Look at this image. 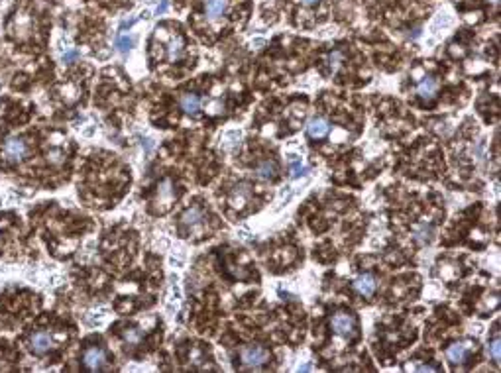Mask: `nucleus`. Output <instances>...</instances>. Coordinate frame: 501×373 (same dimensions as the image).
<instances>
[{
	"mask_svg": "<svg viewBox=\"0 0 501 373\" xmlns=\"http://www.w3.org/2000/svg\"><path fill=\"white\" fill-rule=\"evenodd\" d=\"M330 328L340 338L352 340V338H356V334H358V322H356V317H354L352 312L340 310V312L332 314V318H330Z\"/></svg>",
	"mask_w": 501,
	"mask_h": 373,
	"instance_id": "nucleus-1",
	"label": "nucleus"
},
{
	"mask_svg": "<svg viewBox=\"0 0 501 373\" xmlns=\"http://www.w3.org/2000/svg\"><path fill=\"white\" fill-rule=\"evenodd\" d=\"M240 359L246 367H261L270 361V352L261 346H244L240 352Z\"/></svg>",
	"mask_w": 501,
	"mask_h": 373,
	"instance_id": "nucleus-2",
	"label": "nucleus"
},
{
	"mask_svg": "<svg viewBox=\"0 0 501 373\" xmlns=\"http://www.w3.org/2000/svg\"><path fill=\"white\" fill-rule=\"evenodd\" d=\"M107 365V352L100 346H91L83 352V367L87 371H100Z\"/></svg>",
	"mask_w": 501,
	"mask_h": 373,
	"instance_id": "nucleus-3",
	"label": "nucleus"
},
{
	"mask_svg": "<svg viewBox=\"0 0 501 373\" xmlns=\"http://www.w3.org/2000/svg\"><path fill=\"white\" fill-rule=\"evenodd\" d=\"M2 155L4 159L12 161V163H20L24 161L28 155V144L22 138H10L4 141L2 146Z\"/></svg>",
	"mask_w": 501,
	"mask_h": 373,
	"instance_id": "nucleus-4",
	"label": "nucleus"
},
{
	"mask_svg": "<svg viewBox=\"0 0 501 373\" xmlns=\"http://www.w3.org/2000/svg\"><path fill=\"white\" fill-rule=\"evenodd\" d=\"M30 352L32 354H36V356H45L51 348H54V338H51V334L45 330H40V332H34L32 336H30Z\"/></svg>",
	"mask_w": 501,
	"mask_h": 373,
	"instance_id": "nucleus-5",
	"label": "nucleus"
},
{
	"mask_svg": "<svg viewBox=\"0 0 501 373\" xmlns=\"http://www.w3.org/2000/svg\"><path fill=\"white\" fill-rule=\"evenodd\" d=\"M472 350H474L472 342H454L446 348V359L450 363H464Z\"/></svg>",
	"mask_w": 501,
	"mask_h": 373,
	"instance_id": "nucleus-6",
	"label": "nucleus"
},
{
	"mask_svg": "<svg viewBox=\"0 0 501 373\" xmlns=\"http://www.w3.org/2000/svg\"><path fill=\"white\" fill-rule=\"evenodd\" d=\"M328 132H330V122H328L326 118H323V116L312 118L311 122L307 124V134H309V138H312V139L326 138Z\"/></svg>",
	"mask_w": 501,
	"mask_h": 373,
	"instance_id": "nucleus-7",
	"label": "nucleus"
},
{
	"mask_svg": "<svg viewBox=\"0 0 501 373\" xmlns=\"http://www.w3.org/2000/svg\"><path fill=\"white\" fill-rule=\"evenodd\" d=\"M376 287H378L376 277L370 275V273H364V275H360L354 279V291H356L358 295H362V297H372V295L376 293Z\"/></svg>",
	"mask_w": 501,
	"mask_h": 373,
	"instance_id": "nucleus-8",
	"label": "nucleus"
},
{
	"mask_svg": "<svg viewBox=\"0 0 501 373\" xmlns=\"http://www.w3.org/2000/svg\"><path fill=\"white\" fill-rule=\"evenodd\" d=\"M256 177L261 181H273L277 177V163L273 159H263L256 165Z\"/></svg>",
	"mask_w": 501,
	"mask_h": 373,
	"instance_id": "nucleus-9",
	"label": "nucleus"
},
{
	"mask_svg": "<svg viewBox=\"0 0 501 373\" xmlns=\"http://www.w3.org/2000/svg\"><path fill=\"white\" fill-rule=\"evenodd\" d=\"M228 10V0H204V14L208 20H218Z\"/></svg>",
	"mask_w": 501,
	"mask_h": 373,
	"instance_id": "nucleus-10",
	"label": "nucleus"
},
{
	"mask_svg": "<svg viewBox=\"0 0 501 373\" xmlns=\"http://www.w3.org/2000/svg\"><path fill=\"white\" fill-rule=\"evenodd\" d=\"M436 91H438V83L433 77H425L419 84H417V95L423 100H433L436 97Z\"/></svg>",
	"mask_w": 501,
	"mask_h": 373,
	"instance_id": "nucleus-11",
	"label": "nucleus"
},
{
	"mask_svg": "<svg viewBox=\"0 0 501 373\" xmlns=\"http://www.w3.org/2000/svg\"><path fill=\"white\" fill-rule=\"evenodd\" d=\"M250 198V185L248 183H240L234 187V191L230 194V205L234 208H242Z\"/></svg>",
	"mask_w": 501,
	"mask_h": 373,
	"instance_id": "nucleus-12",
	"label": "nucleus"
},
{
	"mask_svg": "<svg viewBox=\"0 0 501 373\" xmlns=\"http://www.w3.org/2000/svg\"><path fill=\"white\" fill-rule=\"evenodd\" d=\"M179 106H181V110L185 112L187 116H197L199 110H201V98L197 97V95H183L181 100H179Z\"/></svg>",
	"mask_w": 501,
	"mask_h": 373,
	"instance_id": "nucleus-13",
	"label": "nucleus"
},
{
	"mask_svg": "<svg viewBox=\"0 0 501 373\" xmlns=\"http://www.w3.org/2000/svg\"><path fill=\"white\" fill-rule=\"evenodd\" d=\"M203 218H204V214H203V210L199 207H191V208H187L183 214H181V224L183 226H187V228H197L201 222H203Z\"/></svg>",
	"mask_w": 501,
	"mask_h": 373,
	"instance_id": "nucleus-14",
	"label": "nucleus"
},
{
	"mask_svg": "<svg viewBox=\"0 0 501 373\" xmlns=\"http://www.w3.org/2000/svg\"><path fill=\"white\" fill-rule=\"evenodd\" d=\"M134 43H136L134 36H128V34H118L114 38V47H116L118 53H128L134 47Z\"/></svg>",
	"mask_w": 501,
	"mask_h": 373,
	"instance_id": "nucleus-15",
	"label": "nucleus"
},
{
	"mask_svg": "<svg viewBox=\"0 0 501 373\" xmlns=\"http://www.w3.org/2000/svg\"><path fill=\"white\" fill-rule=\"evenodd\" d=\"M181 55H183V42H181L179 38H173V40L169 42V45H167V59L173 63V61H177Z\"/></svg>",
	"mask_w": 501,
	"mask_h": 373,
	"instance_id": "nucleus-16",
	"label": "nucleus"
},
{
	"mask_svg": "<svg viewBox=\"0 0 501 373\" xmlns=\"http://www.w3.org/2000/svg\"><path fill=\"white\" fill-rule=\"evenodd\" d=\"M488 356L493 361H499L501 359V340H499V336H495L491 342L488 344Z\"/></svg>",
	"mask_w": 501,
	"mask_h": 373,
	"instance_id": "nucleus-17",
	"label": "nucleus"
},
{
	"mask_svg": "<svg viewBox=\"0 0 501 373\" xmlns=\"http://www.w3.org/2000/svg\"><path fill=\"white\" fill-rule=\"evenodd\" d=\"M431 236H433V228L427 226V224H423L419 230L415 232V240H417L419 244H427V242H431Z\"/></svg>",
	"mask_w": 501,
	"mask_h": 373,
	"instance_id": "nucleus-18",
	"label": "nucleus"
},
{
	"mask_svg": "<svg viewBox=\"0 0 501 373\" xmlns=\"http://www.w3.org/2000/svg\"><path fill=\"white\" fill-rule=\"evenodd\" d=\"M160 196H162L165 203H169V200L173 198V183L169 179H165L162 185H160Z\"/></svg>",
	"mask_w": 501,
	"mask_h": 373,
	"instance_id": "nucleus-19",
	"label": "nucleus"
},
{
	"mask_svg": "<svg viewBox=\"0 0 501 373\" xmlns=\"http://www.w3.org/2000/svg\"><path fill=\"white\" fill-rule=\"evenodd\" d=\"M140 338H142V332L138 330V328H130V330L124 332V340H126L128 344H138Z\"/></svg>",
	"mask_w": 501,
	"mask_h": 373,
	"instance_id": "nucleus-20",
	"label": "nucleus"
},
{
	"mask_svg": "<svg viewBox=\"0 0 501 373\" xmlns=\"http://www.w3.org/2000/svg\"><path fill=\"white\" fill-rule=\"evenodd\" d=\"M79 51L75 49V47H67L65 51H63V55H61V59H63V63H73V61H77L79 59Z\"/></svg>",
	"mask_w": 501,
	"mask_h": 373,
	"instance_id": "nucleus-21",
	"label": "nucleus"
},
{
	"mask_svg": "<svg viewBox=\"0 0 501 373\" xmlns=\"http://www.w3.org/2000/svg\"><path fill=\"white\" fill-rule=\"evenodd\" d=\"M340 61H342V53H340V51H332V53L328 55V65H330L332 73L340 67Z\"/></svg>",
	"mask_w": 501,
	"mask_h": 373,
	"instance_id": "nucleus-22",
	"label": "nucleus"
},
{
	"mask_svg": "<svg viewBox=\"0 0 501 373\" xmlns=\"http://www.w3.org/2000/svg\"><path fill=\"white\" fill-rule=\"evenodd\" d=\"M309 173V167L301 165L299 161H293V179H297L299 175H307Z\"/></svg>",
	"mask_w": 501,
	"mask_h": 373,
	"instance_id": "nucleus-23",
	"label": "nucleus"
},
{
	"mask_svg": "<svg viewBox=\"0 0 501 373\" xmlns=\"http://www.w3.org/2000/svg\"><path fill=\"white\" fill-rule=\"evenodd\" d=\"M169 10V0H162V4L157 6V10H155V14L157 16H162V14H165Z\"/></svg>",
	"mask_w": 501,
	"mask_h": 373,
	"instance_id": "nucleus-24",
	"label": "nucleus"
},
{
	"mask_svg": "<svg viewBox=\"0 0 501 373\" xmlns=\"http://www.w3.org/2000/svg\"><path fill=\"white\" fill-rule=\"evenodd\" d=\"M140 20V16L138 18H130V20H122V24H120V28L122 30H126V28H130V26H134L136 22Z\"/></svg>",
	"mask_w": 501,
	"mask_h": 373,
	"instance_id": "nucleus-25",
	"label": "nucleus"
},
{
	"mask_svg": "<svg viewBox=\"0 0 501 373\" xmlns=\"http://www.w3.org/2000/svg\"><path fill=\"white\" fill-rule=\"evenodd\" d=\"M419 369L420 371H436V367H433V365H420Z\"/></svg>",
	"mask_w": 501,
	"mask_h": 373,
	"instance_id": "nucleus-26",
	"label": "nucleus"
},
{
	"mask_svg": "<svg viewBox=\"0 0 501 373\" xmlns=\"http://www.w3.org/2000/svg\"><path fill=\"white\" fill-rule=\"evenodd\" d=\"M301 2H303L305 6H314V4L319 2V0H301Z\"/></svg>",
	"mask_w": 501,
	"mask_h": 373,
	"instance_id": "nucleus-27",
	"label": "nucleus"
},
{
	"mask_svg": "<svg viewBox=\"0 0 501 373\" xmlns=\"http://www.w3.org/2000/svg\"><path fill=\"white\" fill-rule=\"evenodd\" d=\"M419 36H420V28H415V30H413V36H411V38H413V40H417Z\"/></svg>",
	"mask_w": 501,
	"mask_h": 373,
	"instance_id": "nucleus-28",
	"label": "nucleus"
},
{
	"mask_svg": "<svg viewBox=\"0 0 501 373\" xmlns=\"http://www.w3.org/2000/svg\"><path fill=\"white\" fill-rule=\"evenodd\" d=\"M488 2H491V4H497V2H499V0H488Z\"/></svg>",
	"mask_w": 501,
	"mask_h": 373,
	"instance_id": "nucleus-29",
	"label": "nucleus"
}]
</instances>
